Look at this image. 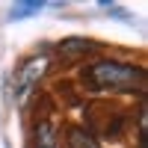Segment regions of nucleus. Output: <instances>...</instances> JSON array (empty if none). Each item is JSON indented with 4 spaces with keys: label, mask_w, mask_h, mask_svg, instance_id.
Segmentation results:
<instances>
[{
    "label": "nucleus",
    "mask_w": 148,
    "mask_h": 148,
    "mask_svg": "<svg viewBox=\"0 0 148 148\" xmlns=\"http://www.w3.org/2000/svg\"><path fill=\"white\" fill-rule=\"evenodd\" d=\"M89 77L95 86L101 89H133V86H142L145 83V71L142 68H133L125 62H113V59H104V62H95Z\"/></svg>",
    "instance_id": "nucleus-1"
},
{
    "label": "nucleus",
    "mask_w": 148,
    "mask_h": 148,
    "mask_svg": "<svg viewBox=\"0 0 148 148\" xmlns=\"http://www.w3.org/2000/svg\"><path fill=\"white\" fill-rule=\"evenodd\" d=\"M45 68H47V56L45 53H36V56L27 59V62H21V68L15 71V80H12V89H15V101L18 104L27 101V95L33 92V86L42 80Z\"/></svg>",
    "instance_id": "nucleus-2"
},
{
    "label": "nucleus",
    "mask_w": 148,
    "mask_h": 148,
    "mask_svg": "<svg viewBox=\"0 0 148 148\" xmlns=\"http://www.w3.org/2000/svg\"><path fill=\"white\" fill-rule=\"evenodd\" d=\"M42 6H45V3H39V0H24L21 6H15V9L9 12V18H15V21H18V18H27V15H33V12H39Z\"/></svg>",
    "instance_id": "nucleus-3"
},
{
    "label": "nucleus",
    "mask_w": 148,
    "mask_h": 148,
    "mask_svg": "<svg viewBox=\"0 0 148 148\" xmlns=\"http://www.w3.org/2000/svg\"><path fill=\"white\" fill-rule=\"evenodd\" d=\"M36 139H39V148H56V142H53V130H51V125H47V121H42V125H39Z\"/></svg>",
    "instance_id": "nucleus-4"
},
{
    "label": "nucleus",
    "mask_w": 148,
    "mask_h": 148,
    "mask_svg": "<svg viewBox=\"0 0 148 148\" xmlns=\"http://www.w3.org/2000/svg\"><path fill=\"white\" fill-rule=\"evenodd\" d=\"M68 145H71V148H98L95 139L86 136L83 130H71V133H68Z\"/></svg>",
    "instance_id": "nucleus-5"
},
{
    "label": "nucleus",
    "mask_w": 148,
    "mask_h": 148,
    "mask_svg": "<svg viewBox=\"0 0 148 148\" xmlns=\"http://www.w3.org/2000/svg\"><path fill=\"white\" fill-rule=\"evenodd\" d=\"M62 47L65 53H80V51H86V39H62Z\"/></svg>",
    "instance_id": "nucleus-6"
}]
</instances>
